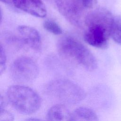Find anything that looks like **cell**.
Here are the masks:
<instances>
[{
	"label": "cell",
	"mask_w": 121,
	"mask_h": 121,
	"mask_svg": "<svg viewBox=\"0 0 121 121\" xmlns=\"http://www.w3.org/2000/svg\"><path fill=\"white\" fill-rule=\"evenodd\" d=\"M9 104L17 112L25 114L36 112L41 104V98L31 88L24 85L10 86L6 93Z\"/></svg>",
	"instance_id": "cell-3"
},
{
	"label": "cell",
	"mask_w": 121,
	"mask_h": 121,
	"mask_svg": "<svg viewBox=\"0 0 121 121\" xmlns=\"http://www.w3.org/2000/svg\"><path fill=\"white\" fill-rule=\"evenodd\" d=\"M43 26L47 31L55 35H59L62 33L60 26L53 20H45L43 23Z\"/></svg>",
	"instance_id": "cell-12"
},
{
	"label": "cell",
	"mask_w": 121,
	"mask_h": 121,
	"mask_svg": "<svg viewBox=\"0 0 121 121\" xmlns=\"http://www.w3.org/2000/svg\"><path fill=\"white\" fill-rule=\"evenodd\" d=\"M26 120H28V121H31V120H33V121H38V120H40V119H35V118H30V119H26Z\"/></svg>",
	"instance_id": "cell-17"
},
{
	"label": "cell",
	"mask_w": 121,
	"mask_h": 121,
	"mask_svg": "<svg viewBox=\"0 0 121 121\" xmlns=\"http://www.w3.org/2000/svg\"><path fill=\"white\" fill-rule=\"evenodd\" d=\"M111 37L115 42L121 44V16H117L113 17L111 30Z\"/></svg>",
	"instance_id": "cell-11"
},
{
	"label": "cell",
	"mask_w": 121,
	"mask_h": 121,
	"mask_svg": "<svg viewBox=\"0 0 121 121\" xmlns=\"http://www.w3.org/2000/svg\"><path fill=\"white\" fill-rule=\"evenodd\" d=\"M86 9H90L94 7L96 2V0H78Z\"/></svg>",
	"instance_id": "cell-15"
},
{
	"label": "cell",
	"mask_w": 121,
	"mask_h": 121,
	"mask_svg": "<svg viewBox=\"0 0 121 121\" xmlns=\"http://www.w3.org/2000/svg\"><path fill=\"white\" fill-rule=\"evenodd\" d=\"M1 1L7 4L12 3V0H1Z\"/></svg>",
	"instance_id": "cell-16"
},
{
	"label": "cell",
	"mask_w": 121,
	"mask_h": 121,
	"mask_svg": "<svg viewBox=\"0 0 121 121\" xmlns=\"http://www.w3.org/2000/svg\"><path fill=\"white\" fill-rule=\"evenodd\" d=\"M59 12L71 24L81 26L84 23L86 9L78 0H54Z\"/></svg>",
	"instance_id": "cell-6"
},
{
	"label": "cell",
	"mask_w": 121,
	"mask_h": 121,
	"mask_svg": "<svg viewBox=\"0 0 121 121\" xmlns=\"http://www.w3.org/2000/svg\"><path fill=\"white\" fill-rule=\"evenodd\" d=\"M114 17L108 10L99 9L86 14L84 25L85 41L90 45L105 48L108 44Z\"/></svg>",
	"instance_id": "cell-1"
},
{
	"label": "cell",
	"mask_w": 121,
	"mask_h": 121,
	"mask_svg": "<svg viewBox=\"0 0 121 121\" xmlns=\"http://www.w3.org/2000/svg\"><path fill=\"white\" fill-rule=\"evenodd\" d=\"M72 112L63 104L52 106L48 110L46 118L49 121H71Z\"/></svg>",
	"instance_id": "cell-9"
},
{
	"label": "cell",
	"mask_w": 121,
	"mask_h": 121,
	"mask_svg": "<svg viewBox=\"0 0 121 121\" xmlns=\"http://www.w3.org/2000/svg\"><path fill=\"white\" fill-rule=\"evenodd\" d=\"M60 55L84 69L94 70L97 66L96 60L90 50L77 38L65 35L58 41L57 45Z\"/></svg>",
	"instance_id": "cell-2"
},
{
	"label": "cell",
	"mask_w": 121,
	"mask_h": 121,
	"mask_svg": "<svg viewBox=\"0 0 121 121\" xmlns=\"http://www.w3.org/2000/svg\"><path fill=\"white\" fill-rule=\"evenodd\" d=\"M17 8L38 17H44L47 15L46 7L41 0H12Z\"/></svg>",
	"instance_id": "cell-7"
},
{
	"label": "cell",
	"mask_w": 121,
	"mask_h": 121,
	"mask_svg": "<svg viewBox=\"0 0 121 121\" xmlns=\"http://www.w3.org/2000/svg\"><path fill=\"white\" fill-rule=\"evenodd\" d=\"M98 116L92 109L86 107H80L71 114V121H97Z\"/></svg>",
	"instance_id": "cell-10"
},
{
	"label": "cell",
	"mask_w": 121,
	"mask_h": 121,
	"mask_svg": "<svg viewBox=\"0 0 121 121\" xmlns=\"http://www.w3.org/2000/svg\"><path fill=\"white\" fill-rule=\"evenodd\" d=\"M45 91L50 97L63 104H77L86 96V92L80 86L64 78L51 81L47 84Z\"/></svg>",
	"instance_id": "cell-4"
},
{
	"label": "cell",
	"mask_w": 121,
	"mask_h": 121,
	"mask_svg": "<svg viewBox=\"0 0 121 121\" xmlns=\"http://www.w3.org/2000/svg\"><path fill=\"white\" fill-rule=\"evenodd\" d=\"M9 72L11 78L19 83H27L35 79L39 73L36 62L27 56H21L11 63Z\"/></svg>",
	"instance_id": "cell-5"
},
{
	"label": "cell",
	"mask_w": 121,
	"mask_h": 121,
	"mask_svg": "<svg viewBox=\"0 0 121 121\" xmlns=\"http://www.w3.org/2000/svg\"><path fill=\"white\" fill-rule=\"evenodd\" d=\"M0 121H13L14 116L13 115L6 110L5 107L0 108Z\"/></svg>",
	"instance_id": "cell-14"
},
{
	"label": "cell",
	"mask_w": 121,
	"mask_h": 121,
	"mask_svg": "<svg viewBox=\"0 0 121 121\" xmlns=\"http://www.w3.org/2000/svg\"><path fill=\"white\" fill-rule=\"evenodd\" d=\"M7 57L6 52L2 45H0V73L1 75L6 68Z\"/></svg>",
	"instance_id": "cell-13"
},
{
	"label": "cell",
	"mask_w": 121,
	"mask_h": 121,
	"mask_svg": "<svg viewBox=\"0 0 121 121\" xmlns=\"http://www.w3.org/2000/svg\"><path fill=\"white\" fill-rule=\"evenodd\" d=\"M17 31L23 42L33 50L41 49L42 41L38 31L34 27L27 26H20Z\"/></svg>",
	"instance_id": "cell-8"
}]
</instances>
